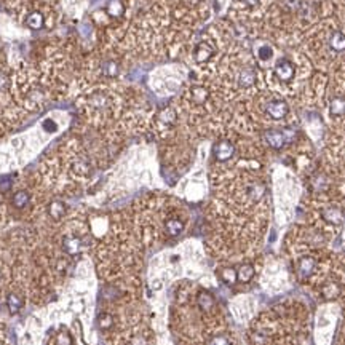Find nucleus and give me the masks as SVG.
<instances>
[{"instance_id": "obj_27", "label": "nucleus", "mask_w": 345, "mask_h": 345, "mask_svg": "<svg viewBox=\"0 0 345 345\" xmlns=\"http://www.w3.org/2000/svg\"><path fill=\"white\" fill-rule=\"evenodd\" d=\"M312 186H313L315 191H325V189L327 187V181H326V177H325V176H321V174L315 176L313 179H312Z\"/></svg>"}, {"instance_id": "obj_10", "label": "nucleus", "mask_w": 345, "mask_h": 345, "mask_svg": "<svg viewBox=\"0 0 345 345\" xmlns=\"http://www.w3.org/2000/svg\"><path fill=\"white\" fill-rule=\"evenodd\" d=\"M106 13L114 19L122 18L125 13V5L122 0H109L107 7H106Z\"/></svg>"}, {"instance_id": "obj_16", "label": "nucleus", "mask_w": 345, "mask_h": 345, "mask_svg": "<svg viewBox=\"0 0 345 345\" xmlns=\"http://www.w3.org/2000/svg\"><path fill=\"white\" fill-rule=\"evenodd\" d=\"M165 230L170 237H177V235L182 233L184 230V222L181 219H176V217H171L165 222Z\"/></svg>"}, {"instance_id": "obj_32", "label": "nucleus", "mask_w": 345, "mask_h": 345, "mask_svg": "<svg viewBox=\"0 0 345 345\" xmlns=\"http://www.w3.org/2000/svg\"><path fill=\"white\" fill-rule=\"evenodd\" d=\"M210 345H230V341L226 336H216L210 341Z\"/></svg>"}, {"instance_id": "obj_23", "label": "nucleus", "mask_w": 345, "mask_h": 345, "mask_svg": "<svg viewBox=\"0 0 345 345\" xmlns=\"http://www.w3.org/2000/svg\"><path fill=\"white\" fill-rule=\"evenodd\" d=\"M160 122L165 123V125H174L176 122V112L172 109H165L160 114Z\"/></svg>"}, {"instance_id": "obj_22", "label": "nucleus", "mask_w": 345, "mask_h": 345, "mask_svg": "<svg viewBox=\"0 0 345 345\" xmlns=\"http://www.w3.org/2000/svg\"><path fill=\"white\" fill-rule=\"evenodd\" d=\"M102 74L107 77H115L118 74V64L115 61H106L102 64Z\"/></svg>"}, {"instance_id": "obj_6", "label": "nucleus", "mask_w": 345, "mask_h": 345, "mask_svg": "<svg viewBox=\"0 0 345 345\" xmlns=\"http://www.w3.org/2000/svg\"><path fill=\"white\" fill-rule=\"evenodd\" d=\"M316 267V261L312 256H302L297 261V275L301 278H308Z\"/></svg>"}, {"instance_id": "obj_4", "label": "nucleus", "mask_w": 345, "mask_h": 345, "mask_svg": "<svg viewBox=\"0 0 345 345\" xmlns=\"http://www.w3.org/2000/svg\"><path fill=\"white\" fill-rule=\"evenodd\" d=\"M266 112L270 118L273 120H281L285 118L288 112H289V107H288L286 101H281V99H275V101H270L266 104Z\"/></svg>"}, {"instance_id": "obj_33", "label": "nucleus", "mask_w": 345, "mask_h": 345, "mask_svg": "<svg viewBox=\"0 0 345 345\" xmlns=\"http://www.w3.org/2000/svg\"><path fill=\"white\" fill-rule=\"evenodd\" d=\"M246 2H248V5H249V7H254V5L259 2V0H246Z\"/></svg>"}, {"instance_id": "obj_20", "label": "nucleus", "mask_w": 345, "mask_h": 345, "mask_svg": "<svg viewBox=\"0 0 345 345\" xmlns=\"http://www.w3.org/2000/svg\"><path fill=\"white\" fill-rule=\"evenodd\" d=\"M7 307L11 315H16L22 308V299L18 294H8L7 297Z\"/></svg>"}, {"instance_id": "obj_12", "label": "nucleus", "mask_w": 345, "mask_h": 345, "mask_svg": "<svg viewBox=\"0 0 345 345\" xmlns=\"http://www.w3.org/2000/svg\"><path fill=\"white\" fill-rule=\"evenodd\" d=\"M191 97H192V101L195 102V104H205L206 101H208V97H210V91L205 88L203 85H195L192 86V90H191Z\"/></svg>"}, {"instance_id": "obj_3", "label": "nucleus", "mask_w": 345, "mask_h": 345, "mask_svg": "<svg viewBox=\"0 0 345 345\" xmlns=\"http://www.w3.org/2000/svg\"><path fill=\"white\" fill-rule=\"evenodd\" d=\"M273 74L281 80V82H291L292 77H294V74H296V69H294V64H292L291 61L280 59L273 67Z\"/></svg>"}, {"instance_id": "obj_13", "label": "nucleus", "mask_w": 345, "mask_h": 345, "mask_svg": "<svg viewBox=\"0 0 345 345\" xmlns=\"http://www.w3.org/2000/svg\"><path fill=\"white\" fill-rule=\"evenodd\" d=\"M31 203V193L27 191H16L11 197V205L15 206L16 210H22Z\"/></svg>"}, {"instance_id": "obj_8", "label": "nucleus", "mask_w": 345, "mask_h": 345, "mask_svg": "<svg viewBox=\"0 0 345 345\" xmlns=\"http://www.w3.org/2000/svg\"><path fill=\"white\" fill-rule=\"evenodd\" d=\"M24 24L29 29H32V31H38V29H42L45 26V16L42 11L32 10V11H29L27 16L24 18Z\"/></svg>"}, {"instance_id": "obj_2", "label": "nucleus", "mask_w": 345, "mask_h": 345, "mask_svg": "<svg viewBox=\"0 0 345 345\" xmlns=\"http://www.w3.org/2000/svg\"><path fill=\"white\" fill-rule=\"evenodd\" d=\"M264 141L275 151H280V149L285 147V144L289 141L285 131H280V130H266L264 131Z\"/></svg>"}, {"instance_id": "obj_1", "label": "nucleus", "mask_w": 345, "mask_h": 345, "mask_svg": "<svg viewBox=\"0 0 345 345\" xmlns=\"http://www.w3.org/2000/svg\"><path fill=\"white\" fill-rule=\"evenodd\" d=\"M212 153L217 162H229L230 158L235 155V146L227 139H222L214 144L212 147Z\"/></svg>"}, {"instance_id": "obj_31", "label": "nucleus", "mask_w": 345, "mask_h": 345, "mask_svg": "<svg viewBox=\"0 0 345 345\" xmlns=\"http://www.w3.org/2000/svg\"><path fill=\"white\" fill-rule=\"evenodd\" d=\"M337 292H339V289H336V286L332 285V283L326 285V286L323 288V294H325L326 297H334V296H337Z\"/></svg>"}, {"instance_id": "obj_15", "label": "nucleus", "mask_w": 345, "mask_h": 345, "mask_svg": "<svg viewBox=\"0 0 345 345\" xmlns=\"http://www.w3.org/2000/svg\"><path fill=\"white\" fill-rule=\"evenodd\" d=\"M66 205L62 203V201L59 200H55V201H51L50 206H48V214L51 219H55V221H59L61 217H64L66 214Z\"/></svg>"}, {"instance_id": "obj_9", "label": "nucleus", "mask_w": 345, "mask_h": 345, "mask_svg": "<svg viewBox=\"0 0 345 345\" xmlns=\"http://www.w3.org/2000/svg\"><path fill=\"white\" fill-rule=\"evenodd\" d=\"M256 80H257L256 72L252 71V69H243V71L238 74L237 82L241 88H251V86L256 85Z\"/></svg>"}, {"instance_id": "obj_25", "label": "nucleus", "mask_w": 345, "mask_h": 345, "mask_svg": "<svg viewBox=\"0 0 345 345\" xmlns=\"http://www.w3.org/2000/svg\"><path fill=\"white\" fill-rule=\"evenodd\" d=\"M88 171H90V165L86 163L85 160H82V158L76 160V163H74V172H76V174L85 176V174H88Z\"/></svg>"}, {"instance_id": "obj_24", "label": "nucleus", "mask_w": 345, "mask_h": 345, "mask_svg": "<svg viewBox=\"0 0 345 345\" xmlns=\"http://www.w3.org/2000/svg\"><path fill=\"white\" fill-rule=\"evenodd\" d=\"M221 278L224 283H227V285H232L237 281V270L235 268H224L222 272H221Z\"/></svg>"}, {"instance_id": "obj_5", "label": "nucleus", "mask_w": 345, "mask_h": 345, "mask_svg": "<svg viewBox=\"0 0 345 345\" xmlns=\"http://www.w3.org/2000/svg\"><path fill=\"white\" fill-rule=\"evenodd\" d=\"M321 217L331 226H341L344 222L345 216H344V211L337 206H327L323 211H321Z\"/></svg>"}, {"instance_id": "obj_17", "label": "nucleus", "mask_w": 345, "mask_h": 345, "mask_svg": "<svg viewBox=\"0 0 345 345\" xmlns=\"http://www.w3.org/2000/svg\"><path fill=\"white\" fill-rule=\"evenodd\" d=\"M197 304H198V307L201 310H205V312H208V310L211 308H214L216 306V301H214V297H212L210 292H200V294L197 296Z\"/></svg>"}, {"instance_id": "obj_18", "label": "nucleus", "mask_w": 345, "mask_h": 345, "mask_svg": "<svg viewBox=\"0 0 345 345\" xmlns=\"http://www.w3.org/2000/svg\"><path fill=\"white\" fill-rule=\"evenodd\" d=\"M90 104L97 111H104L109 107V96L104 93H95L90 97Z\"/></svg>"}, {"instance_id": "obj_14", "label": "nucleus", "mask_w": 345, "mask_h": 345, "mask_svg": "<svg viewBox=\"0 0 345 345\" xmlns=\"http://www.w3.org/2000/svg\"><path fill=\"white\" fill-rule=\"evenodd\" d=\"M62 249H64L67 254L76 256L82 249V241H80L77 237H66L62 240Z\"/></svg>"}, {"instance_id": "obj_26", "label": "nucleus", "mask_w": 345, "mask_h": 345, "mask_svg": "<svg viewBox=\"0 0 345 345\" xmlns=\"http://www.w3.org/2000/svg\"><path fill=\"white\" fill-rule=\"evenodd\" d=\"M248 195L256 201L264 195V187L259 186V184H252V186H249V189H248Z\"/></svg>"}, {"instance_id": "obj_21", "label": "nucleus", "mask_w": 345, "mask_h": 345, "mask_svg": "<svg viewBox=\"0 0 345 345\" xmlns=\"http://www.w3.org/2000/svg\"><path fill=\"white\" fill-rule=\"evenodd\" d=\"M329 47L334 51H345V36L342 32H334L329 37Z\"/></svg>"}, {"instance_id": "obj_7", "label": "nucleus", "mask_w": 345, "mask_h": 345, "mask_svg": "<svg viewBox=\"0 0 345 345\" xmlns=\"http://www.w3.org/2000/svg\"><path fill=\"white\" fill-rule=\"evenodd\" d=\"M212 56H214V48H212L208 42H200L197 47H195L193 58L198 64H203V62L210 61Z\"/></svg>"}, {"instance_id": "obj_35", "label": "nucleus", "mask_w": 345, "mask_h": 345, "mask_svg": "<svg viewBox=\"0 0 345 345\" xmlns=\"http://www.w3.org/2000/svg\"><path fill=\"white\" fill-rule=\"evenodd\" d=\"M0 206H2V201H0Z\"/></svg>"}, {"instance_id": "obj_28", "label": "nucleus", "mask_w": 345, "mask_h": 345, "mask_svg": "<svg viewBox=\"0 0 345 345\" xmlns=\"http://www.w3.org/2000/svg\"><path fill=\"white\" fill-rule=\"evenodd\" d=\"M101 329H109L112 326V316L109 313H101L99 315V321H97Z\"/></svg>"}, {"instance_id": "obj_34", "label": "nucleus", "mask_w": 345, "mask_h": 345, "mask_svg": "<svg viewBox=\"0 0 345 345\" xmlns=\"http://www.w3.org/2000/svg\"><path fill=\"white\" fill-rule=\"evenodd\" d=\"M0 280H2V273H0Z\"/></svg>"}, {"instance_id": "obj_30", "label": "nucleus", "mask_w": 345, "mask_h": 345, "mask_svg": "<svg viewBox=\"0 0 345 345\" xmlns=\"http://www.w3.org/2000/svg\"><path fill=\"white\" fill-rule=\"evenodd\" d=\"M285 5H286L288 10L296 11V10H301V7H302V0H285Z\"/></svg>"}, {"instance_id": "obj_11", "label": "nucleus", "mask_w": 345, "mask_h": 345, "mask_svg": "<svg viewBox=\"0 0 345 345\" xmlns=\"http://www.w3.org/2000/svg\"><path fill=\"white\" fill-rule=\"evenodd\" d=\"M256 275V270H254V266H251V264H243V266H240L237 268V280L240 283H249V281L254 278Z\"/></svg>"}, {"instance_id": "obj_29", "label": "nucleus", "mask_w": 345, "mask_h": 345, "mask_svg": "<svg viewBox=\"0 0 345 345\" xmlns=\"http://www.w3.org/2000/svg\"><path fill=\"white\" fill-rule=\"evenodd\" d=\"M272 50H270L268 47H262V48H259L257 51V56H259V59L261 61H268L270 58H272Z\"/></svg>"}, {"instance_id": "obj_19", "label": "nucleus", "mask_w": 345, "mask_h": 345, "mask_svg": "<svg viewBox=\"0 0 345 345\" xmlns=\"http://www.w3.org/2000/svg\"><path fill=\"white\" fill-rule=\"evenodd\" d=\"M329 112L334 117H341L345 114V97H334L329 102Z\"/></svg>"}]
</instances>
